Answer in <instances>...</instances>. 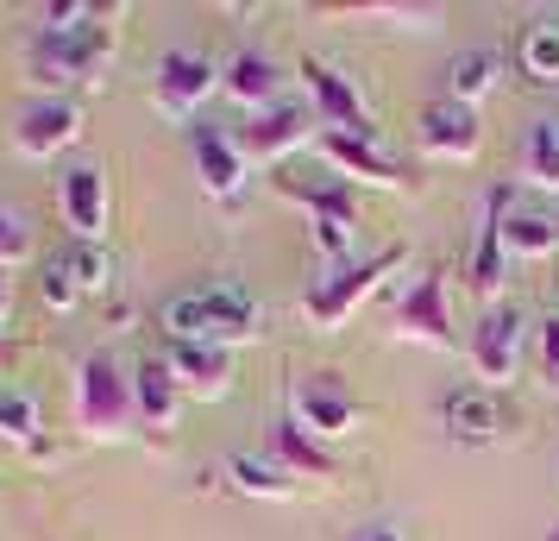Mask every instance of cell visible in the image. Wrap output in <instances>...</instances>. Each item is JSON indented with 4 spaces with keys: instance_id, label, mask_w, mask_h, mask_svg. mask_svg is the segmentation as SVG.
<instances>
[{
    "instance_id": "8d00e7d4",
    "label": "cell",
    "mask_w": 559,
    "mask_h": 541,
    "mask_svg": "<svg viewBox=\"0 0 559 541\" xmlns=\"http://www.w3.org/2000/svg\"><path fill=\"white\" fill-rule=\"evenodd\" d=\"M547 541H559V529H554V536H547Z\"/></svg>"
},
{
    "instance_id": "ac0fdd59",
    "label": "cell",
    "mask_w": 559,
    "mask_h": 541,
    "mask_svg": "<svg viewBox=\"0 0 559 541\" xmlns=\"http://www.w3.org/2000/svg\"><path fill=\"white\" fill-rule=\"evenodd\" d=\"M221 89H227V95L246 107V114H271V107H283V77H277V63H271L264 51L227 57V70H221Z\"/></svg>"
},
{
    "instance_id": "1f68e13d",
    "label": "cell",
    "mask_w": 559,
    "mask_h": 541,
    "mask_svg": "<svg viewBox=\"0 0 559 541\" xmlns=\"http://www.w3.org/2000/svg\"><path fill=\"white\" fill-rule=\"evenodd\" d=\"M20 258H32V233H26V221H20L13 208H0V271L20 264Z\"/></svg>"
},
{
    "instance_id": "4316f807",
    "label": "cell",
    "mask_w": 559,
    "mask_h": 541,
    "mask_svg": "<svg viewBox=\"0 0 559 541\" xmlns=\"http://www.w3.org/2000/svg\"><path fill=\"white\" fill-rule=\"evenodd\" d=\"M0 435L32 447V454H45L38 447V403H32L26 390H0Z\"/></svg>"
},
{
    "instance_id": "4dcf8cb0",
    "label": "cell",
    "mask_w": 559,
    "mask_h": 541,
    "mask_svg": "<svg viewBox=\"0 0 559 541\" xmlns=\"http://www.w3.org/2000/svg\"><path fill=\"white\" fill-rule=\"evenodd\" d=\"M45 303H51V309H76V303H82V284L70 278V264H63V252H57V258H45Z\"/></svg>"
},
{
    "instance_id": "8fae6325",
    "label": "cell",
    "mask_w": 559,
    "mask_h": 541,
    "mask_svg": "<svg viewBox=\"0 0 559 541\" xmlns=\"http://www.w3.org/2000/svg\"><path fill=\"white\" fill-rule=\"evenodd\" d=\"M214 89H221V70H214L202 51H164L157 57V77H152L157 114H170V120H195V107H202Z\"/></svg>"
},
{
    "instance_id": "484cf974",
    "label": "cell",
    "mask_w": 559,
    "mask_h": 541,
    "mask_svg": "<svg viewBox=\"0 0 559 541\" xmlns=\"http://www.w3.org/2000/svg\"><path fill=\"white\" fill-rule=\"evenodd\" d=\"M227 479L246 491V497H271V504H283V497L296 491L283 460H246V454H233V460H227Z\"/></svg>"
},
{
    "instance_id": "cb8c5ba5",
    "label": "cell",
    "mask_w": 559,
    "mask_h": 541,
    "mask_svg": "<svg viewBox=\"0 0 559 541\" xmlns=\"http://www.w3.org/2000/svg\"><path fill=\"white\" fill-rule=\"evenodd\" d=\"M497 77H503V63H497V51H459L453 63H447V102L459 107H478L490 89H497Z\"/></svg>"
},
{
    "instance_id": "5bb4252c",
    "label": "cell",
    "mask_w": 559,
    "mask_h": 541,
    "mask_svg": "<svg viewBox=\"0 0 559 541\" xmlns=\"http://www.w3.org/2000/svg\"><path fill=\"white\" fill-rule=\"evenodd\" d=\"M289 422L308 440H340L358 428V403L340 385H328V378H296L289 385Z\"/></svg>"
},
{
    "instance_id": "52a82bcc",
    "label": "cell",
    "mask_w": 559,
    "mask_h": 541,
    "mask_svg": "<svg viewBox=\"0 0 559 541\" xmlns=\"http://www.w3.org/2000/svg\"><path fill=\"white\" fill-rule=\"evenodd\" d=\"M390 334L415 340V346H433V353H453V315H447V290H440V271H421L408 278V290L390 303Z\"/></svg>"
},
{
    "instance_id": "277c9868",
    "label": "cell",
    "mask_w": 559,
    "mask_h": 541,
    "mask_svg": "<svg viewBox=\"0 0 559 541\" xmlns=\"http://www.w3.org/2000/svg\"><path fill=\"white\" fill-rule=\"evenodd\" d=\"M107 57H114V26H88L70 38L51 32H26V70L32 82H95L107 77Z\"/></svg>"
},
{
    "instance_id": "83f0119b",
    "label": "cell",
    "mask_w": 559,
    "mask_h": 541,
    "mask_svg": "<svg viewBox=\"0 0 559 541\" xmlns=\"http://www.w3.org/2000/svg\"><path fill=\"white\" fill-rule=\"evenodd\" d=\"M63 264H70V278L82 284V296H102V290L114 284V258H107V246H76V239H70Z\"/></svg>"
},
{
    "instance_id": "d4e9b609",
    "label": "cell",
    "mask_w": 559,
    "mask_h": 541,
    "mask_svg": "<svg viewBox=\"0 0 559 541\" xmlns=\"http://www.w3.org/2000/svg\"><path fill=\"white\" fill-rule=\"evenodd\" d=\"M509 284V246H503V227H497V214H484L478 227V246H472V290L484 296V309H490V296Z\"/></svg>"
},
{
    "instance_id": "d6a6232c",
    "label": "cell",
    "mask_w": 559,
    "mask_h": 541,
    "mask_svg": "<svg viewBox=\"0 0 559 541\" xmlns=\"http://www.w3.org/2000/svg\"><path fill=\"white\" fill-rule=\"evenodd\" d=\"M534 365H540V378H559V315L534 328Z\"/></svg>"
},
{
    "instance_id": "7402d4cb",
    "label": "cell",
    "mask_w": 559,
    "mask_h": 541,
    "mask_svg": "<svg viewBox=\"0 0 559 541\" xmlns=\"http://www.w3.org/2000/svg\"><path fill=\"white\" fill-rule=\"evenodd\" d=\"M522 183L540 196H559V120H528L522 132Z\"/></svg>"
},
{
    "instance_id": "8992f818",
    "label": "cell",
    "mask_w": 559,
    "mask_h": 541,
    "mask_svg": "<svg viewBox=\"0 0 559 541\" xmlns=\"http://www.w3.org/2000/svg\"><path fill=\"white\" fill-rule=\"evenodd\" d=\"M57 202H63V221H70V239L76 246H102L107 221H114V196H107L102 157H70L57 170Z\"/></svg>"
},
{
    "instance_id": "44dd1931",
    "label": "cell",
    "mask_w": 559,
    "mask_h": 541,
    "mask_svg": "<svg viewBox=\"0 0 559 541\" xmlns=\"http://www.w3.org/2000/svg\"><path fill=\"white\" fill-rule=\"evenodd\" d=\"M314 139V114L296 102L271 107V114H258L252 127H246V152L252 157H289L296 145H308Z\"/></svg>"
},
{
    "instance_id": "2e32d148",
    "label": "cell",
    "mask_w": 559,
    "mask_h": 541,
    "mask_svg": "<svg viewBox=\"0 0 559 541\" xmlns=\"http://www.w3.org/2000/svg\"><path fill=\"white\" fill-rule=\"evenodd\" d=\"M490 214H497V227H503L509 258H547V252L559 246V221L547 214V208L515 202V189H503V196H490Z\"/></svg>"
},
{
    "instance_id": "e0dca14e",
    "label": "cell",
    "mask_w": 559,
    "mask_h": 541,
    "mask_svg": "<svg viewBox=\"0 0 559 541\" xmlns=\"http://www.w3.org/2000/svg\"><path fill=\"white\" fill-rule=\"evenodd\" d=\"M440 422H447V435L459 447H490V440L503 435V415H497V397L478 385H459L447 390V403H440Z\"/></svg>"
},
{
    "instance_id": "603a6c76",
    "label": "cell",
    "mask_w": 559,
    "mask_h": 541,
    "mask_svg": "<svg viewBox=\"0 0 559 541\" xmlns=\"http://www.w3.org/2000/svg\"><path fill=\"white\" fill-rule=\"evenodd\" d=\"M515 70L528 82L559 89V20H528L515 32Z\"/></svg>"
},
{
    "instance_id": "6da1fadb",
    "label": "cell",
    "mask_w": 559,
    "mask_h": 541,
    "mask_svg": "<svg viewBox=\"0 0 559 541\" xmlns=\"http://www.w3.org/2000/svg\"><path fill=\"white\" fill-rule=\"evenodd\" d=\"M164 328L170 340H195V346H246L258 340L264 328V303H258L252 290L239 284H202V290H182L164 303Z\"/></svg>"
},
{
    "instance_id": "30bf717a",
    "label": "cell",
    "mask_w": 559,
    "mask_h": 541,
    "mask_svg": "<svg viewBox=\"0 0 559 541\" xmlns=\"http://www.w3.org/2000/svg\"><path fill=\"white\" fill-rule=\"evenodd\" d=\"M522 346H528L522 309H515V303H490V309L478 315V328H472V365H478V378L509 385L515 365H522Z\"/></svg>"
},
{
    "instance_id": "7a4b0ae2",
    "label": "cell",
    "mask_w": 559,
    "mask_h": 541,
    "mask_svg": "<svg viewBox=\"0 0 559 541\" xmlns=\"http://www.w3.org/2000/svg\"><path fill=\"white\" fill-rule=\"evenodd\" d=\"M277 189L289 202H302L308 233H314V252L321 258H346L358 239V196L346 177H321V170H296V177H277Z\"/></svg>"
},
{
    "instance_id": "836d02e7",
    "label": "cell",
    "mask_w": 559,
    "mask_h": 541,
    "mask_svg": "<svg viewBox=\"0 0 559 541\" xmlns=\"http://www.w3.org/2000/svg\"><path fill=\"white\" fill-rule=\"evenodd\" d=\"M346 541H408L403 522H390V516H378V522H365V529H353Z\"/></svg>"
},
{
    "instance_id": "e575fe53",
    "label": "cell",
    "mask_w": 559,
    "mask_h": 541,
    "mask_svg": "<svg viewBox=\"0 0 559 541\" xmlns=\"http://www.w3.org/2000/svg\"><path fill=\"white\" fill-rule=\"evenodd\" d=\"M0 315H7V278H0Z\"/></svg>"
},
{
    "instance_id": "4fadbf2b",
    "label": "cell",
    "mask_w": 559,
    "mask_h": 541,
    "mask_svg": "<svg viewBox=\"0 0 559 541\" xmlns=\"http://www.w3.org/2000/svg\"><path fill=\"white\" fill-rule=\"evenodd\" d=\"M82 139V107L63 102V95H45V102H26L13 114V152L20 157H57Z\"/></svg>"
},
{
    "instance_id": "7c38bea8",
    "label": "cell",
    "mask_w": 559,
    "mask_h": 541,
    "mask_svg": "<svg viewBox=\"0 0 559 541\" xmlns=\"http://www.w3.org/2000/svg\"><path fill=\"white\" fill-rule=\"evenodd\" d=\"M302 82H308V95H314V120L328 132H371L378 139L371 107H365V95H358V82L346 70H333L321 57H302Z\"/></svg>"
},
{
    "instance_id": "ffe728a7",
    "label": "cell",
    "mask_w": 559,
    "mask_h": 541,
    "mask_svg": "<svg viewBox=\"0 0 559 541\" xmlns=\"http://www.w3.org/2000/svg\"><path fill=\"white\" fill-rule=\"evenodd\" d=\"M170 372L182 378V390H195V397H227L233 385V353L227 346H195V340H170Z\"/></svg>"
},
{
    "instance_id": "9c48e42d",
    "label": "cell",
    "mask_w": 559,
    "mask_h": 541,
    "mask_svg": "<svg viewBox=\"0 0 559 541\" xmlns=\"http://www.w3.org/2000/svg\"><path fill=\"white\" fill-rule=\"evenodd\" d=\"M314 145L333 170H346V183H378V189H415V170H403L396 157L383 152L371 132H314Z\"/></svg>"
},
{
    "instance_id": "f1b7e54d",
    "label": "cell",
    "mask_w": 559,
    "mask_h": 541,
    "mask_svg": "<svg viewBox=\"0 0 559 541\" xmlns=\"http://www.w3.org/2000/svg\"><path fill=\"white\" fill-rule=\"evenodd\" d=\"M277 460L296 466V472H314V479H328L333 472V460L328 454H314V440H308L296 422H277Z\"/></svg>"
},
{
    "instance_id": "9a60e30c",
    "label": "cell",
    "mask_w": 559,
    "mask_h": 541,
    "mask_svg": "<svg viewBox=\"0 0 559 541\" xmlns=\"http://www.w3.org/2000/svg\"><path fill=\"white\" fill-rule=\"evenodd\" d=\"M415 139H421V152L433 157H478L484 145V127H478V107H459V102H433L421 107V120H415Z\"/></svg>"
},
{
    "instance_id": "f546056e",
    "label": "cell",
    "mask_w": 559,
    "mask_h": 541,
    "mask_svg": "<svg viewBox=\"0 0 559 541\" xmlns=\"http://www.w3.org/2000/svg\"><path fill=\"white\" fill-rule=\"evenodd\" d=\"M88 26H95V7H88V0H57V7H45V13H38V26H32V32L70 38V32H88Z\"/></svg>"
},
{
    "instance_id": "d590c367",
    "label": "cell",
    "mask_w": 559,
    "mask_h": 541,
    "mask_svg": "<svg viewBox=\"0 0 559 541\" xmlns=\"http://www.w3.org/2000/svg\"><path fill=\"white\" fill-rule=\"evenodd\" d=\"M0 365H7V340H0Z\"/></svg>"
},
{
    "instance_id": "3957f363",
    "label": "cell",
    "mask_w": 559,
    "mask_h": 541,
    "mask_svg": "<svg viewBox=\"0 0 559 541\" xmlns=\"http://www.w3.org/2000/svg\"><path fill=\"white\" fill-rule=\"evenodd\" d=\"M76 422L102 440L127 435V422H139V410H132V372L114 353H88L76 365Z\"/></svg>"
},
{
    "instance_id": "d6986e66",
    "label": "cell",
    "mask_w": 559,
    "mask_h": 541,
    "mask_svg": "<svg viewBox=\"0 0 559 541\" xmlns=\"http://www.w3.org/2000/svg\"><path fill=\"white\" fill-rule=\"evenodd\" d=\"M182 378L170 372V360H145L139 372H132V410H139V422L145 428H170L182 410Z\"/></svg>"
},
{
    "instance_id": "ba28073f",
    "label": "cell",
    "mask_w": 559,
    "mask_h": 541,
    "mask_svg": "<svg viewBox=\"0 0 559 541\" xmlns=\"http://www.w3.org/2000/svg\"><path fill=\"white\" fill-rule=\"evenodd\" d=\"M189 152H195V177H202V189L221 208H233L239 196H246V145H239L227 127L195 120V127H189Z\"/></svg>"
},
{
    "instance_id": "5b68a950",
    "label": "cell",
    "mask_w": 559,
    "mask_h": 541,
    "mask_svg": "<svg viewBox=\"0 0 559 541\" xmlns=\"http://www.w3.org/2000/svg\"><path fill=\"white\" fill-rule=\"evenodd\" d=\"M396 264H403V246H396V252L365 258V264H333L328 278H314V290L302 296V315L314 321V328H340V321H346L365 296H378L383 278H390Z\"/></svg>"
}]
</instances>
